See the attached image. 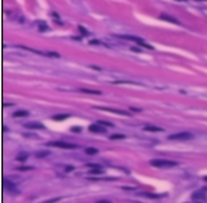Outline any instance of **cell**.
<instances>
[{"label":"cell","instance_id":"8","mask_svg":"<svg viewBox=\"0 0 207 203\" xmlns=\"http://www.w3.org/2000/svg\"><path fill=\"white\" fill-rule=\"evenodd\" d=\"M26 128L28 129H43V125L38 122H31V124H26Z\"/></svg>","mask_w":207,"mask_h":203},{"label":"cell","instance_id":"2","mask_svg":"<svg viewBox=\"0 0 207 203\" xmlns=\"http://www.w3.org/2000/svg\"><path fill=\"white\" fill-rule=\"evenodd\" d=\"M47 146H55V148H61V149H77L78 148L75 144H68V142H61V141L48 142Z\"/></svg>","mask_w":207,"mask_h":203},{"label":"cell","instance_id":"13","mask_svg":"<svg viewBox=\"0 0 207 203\" xmlns=\"http://www.w3.org/2000/svg\"><path fill=\"white\" fill-rule=\"evenodd\" d=\"M66 118H68V114H64V115H54L53 119H54V121H63V119H66Z\"/></svg>","mask_w":207,"mask_h":203},{"label":"cell","instance_id":"6","mask_svg":"<svg viewBox=\"0 0 207 203\" xmlns=\"http://www.w3.org/2000/svg\"><path fill=\"white\" fill-rule=\"evenodd\" d=\"M145 131H149V132H162V128L160 127H155V125H146L143 127Z\"/></svg>","mask_w":207,"mask_h":203},{"label":"cell","instance_id":"27","mask_svg":"<svg viewBox=\"0 0 207 203\" xmlns=\"http://www.w3.org/2000/svg\"><path fill=\"white\" fill-rule=\"evenodd\" d=\"M204 181H207V176H204Z\"/></svg>","mask_w":207,"mask_h":203},{"label":"cell","instance_id":"19","mask_svg":"<svg viewBox=\"0 0 207 203\" xmlns=\"http://www.w3.org/2000/svg\"><path fill=\"white\" fill-rule=\"evenodd\" d=\"M99 125H104V127H112V124L111 122H106V121H99Z\"/></svg>","mask_w":207,"mask_h":203},{"label":"cell","instance_id":"12","mask_svg":"<svg viewBox=\"0 0 207 203\" xmlns=\"http://www.w3.org/2000/svg\"><path fill=\"white\" fill-rule=\"evenodd\" d=\"M13 115H14V118L27 117V115H28V112H27V111H17V112H14V114H13Z\"/></svg>","mask_w":207,"mask_h":203},{"label":"cell","instance_id":"11","mask_svg":"<svg viewBox=\"0 0 207 203\" xmlns=\"http://www.w3.org/2000/svg\"><path fill=\"white\" fill-rule=\"evenodd\" d=\"M27 158H28V154H27V152H23V154H19V155H17L16 159L20 160V162H24Z\"/></svg>","mask_w":207,"mask_h":203},{"label":"cell","instance_id":"17","mask_svg":"<svg viewBox=\"0 0 207 203\" xmlns=\"http://www.w3.org/2000/svg\"><path fill=\"white\" fill-rule=\"evenodd\" d=\"M4 187H9L10 190H14V192H16V187L13 186V183H11V185H9V181H4Z\"/></svg>","mask_w":207,"mask_h":203},{"label":"cell","instance_id":"24","mask_svg":"<svg viewBox=\"0 0 207 203\" xmlns=\"http://www.w3.org/2000/svg\"><path fill=\"white\" fill-rule=\"evenodd\" d=\"M40 30L43 31V30H47V26H44V24H40Z\"/></svg>","mask_w":207,"mask_h":203},{"label":"cell","instance_id":"9","mask_svg":"<svg viewBox=\"0 0 207 203\" xmlns=\"http://www.w3.org/2000/svg\"><path fill=\"white\" fill-rule=\"evenodd\" d=\"M91 175H102L104 173V169L99 166V168H91V171H89Z\"/></svg>","mask_w":207,"mask_h":203},{"label":"cell","instance_id":"26","mask_svg":"<svg viewBox=\"0 0 207 203\" xmlns=\"http://www.w3.org/2000/svg\"><path fill=\"white\" fill-rule=\"evenodd\" d=\"M97 203H111V202H109V200H98Z\"/></svg>","mask_w":207,"mask_h":203},{"label":"cell","instance_id":"10","mask_svg":"<svg viewBox=\"0 0 207 203\" xmlns=\"http://www.w3.org/2000/svg\"><path fill=\"white\" fill-rule=\"evenodd\" d=\"M50 155V151H40V152H36V158L41 159V158H45V156Z\"/></svg>","mask_w":207,"mask_h":203},{"label":"cell","instance_id":"1","mask_svg":"<svg viewBox=\"0 0 207 203\" xmlns=\"http://www.w3.org/2000/svg\"><path fill=\"white\" fill-rule=\"evenodd\" d=\"M150 165L155 166V168H173L177 163L173 162V160H166V159H152Z\"/></svg>","mask_w":207,"mask_h":203},{"label":"cell","instance_id":"25","mask_svg":"<svg viewBox=\"0 0 207 203\" xmlns=\"http://www.w3.org/2000/svg\"><path fill=\"white\" fill-rule=\"evenodd\" d=\"M72 169H74L72 166H67V168H66V171H67V172H71V171H72Z\"/></svg>","mask_w":207,"mask_h":203},{"label":"cell","instance_id":"15","mask_svg":"<svg viewBox=\"0 0 207 203\" xmlns=\"http://www.w3.org/2000/svg\"><path fill=\"white\" fill-rule=\"evenodd\" d=\"M80 91H82V92H87V94H95V95H99V94H101V92L97 91V90H80Z\"/></svg>","mask_w":207,"mask_h":203},{"label":"cell","instance_id":"22","mask_svg":"<svg viewBox=\"0 0 207 203\" xmlns=\"http://www.w3.org/2000/svg\"><path fill=\"white\" fill-rule=\"evenodd\" d=\"M71 131H72V132H81V128H78V127H75V128H72Z\"/></svg>","mask_w":207,"mask_h":203},{"label":"cell","instance_id":"14","mask_svg":"<svg viewBox=\"0 0 207 203\" xmlns=\"http://www.w3.org/2000/svg\"><path fill=\"white\" fill-rule=\"evenodd\" d=\"M85 152H87L88 155H95V154H98V149H95V148H87Z\"/></svg>","mask_w":207,"mask_h":203},{"label":"cell","instance_id":"18","mask_svg":"<svg viewBox=\"0 0 207 203\" xmlns=\"http://www.w3.org/2000/svg\"><path fill=\"white\" fill-rule=\"evenodd\" d=\"M125 138V135H121V134H116V135H112L111 139H124Z\"/></svg>","mask_w":207,"mask_h":203},{"label":"cell","instance_id":"23","mask_svg":"<svg viewBox=\"0 0 207 203\" xmlns=\"http://www.w3.org/2000/svg\"><path fill=\"white\" fill-rule=\"evenodd\" d=\"M89 44H97V46H99L101 43H99L98 40H92V41H89Z\"/></svg>","mask_w":207,"mask_h":203},{"label":"cell","instance_id":"4","mask_svg":"<svg viewBox=\"0 0 207 203\" xmlns=\"http://www.w3.org/2000/svg\"><path fill=\"white\" fill-rule=\"evenodd\" d=\"M97 109H99V111H108V112H114V114H118V115H131V114H128L126 111H121V109H115V108L97 107Z\"/></svg>","mask_w":207,"mask_h":203},{"label":"cell","instance_id":"16","mask_svg":"<svg viewBox=\"0 0 207 203\" xmlns=\"http://www.w3.org/2000/svg\"><path fill=\"white\" fill-rule=\"evenodd\" d=\"M193 198L194 199H204L206 196H204V193H202V192H197L196 195H193Z\"/></svg>","mask_w":207,"mask_h":203},{"label":"cell","instance_id":"5","mask_svg":"<svg viewBox=\"0 0 207 203\" xmlns=\"http://www.w3.org/2000/svg\"><path fill=\"white\" fill-rule=\"evenodd\" d=\"M89 131L91 132H97V134H104L105 132V128L97 122V124H94V125H89Z\"/></svg>","mask_w":207,"mask_h":203},{"label":"cell","instance_id":"21","mask_svg":"<svg viewBox=\"0 0 207 203\" xmlns=\"http://www.w3.org/2000/svg\"><path fill=\"white\" fill-rule=\"evenodd\" d=\"M31 169H33V168H31V166H24V168H19V169H17V171H31Z\"/></svg>","mask_w":207,"mask_h":203},{"label":"cell","instance_id":"20","mask_svg":"<svg viewBox=\"0 0 207 203\" xmlns=\"http://www.w3.org/2000/svg\"><path fill=\"white\" fill-rule=\"evenodd\" d=\"M80 31L82 33V36H88V34H89V33H88L87 30H85V28H84L82 26H80Z\"/></svg>","mask_w":207,"mask_h":203},{"label":"cell","instance_id":"3","mask_svg":"<svg viewBox=\"0 0 207 203\" xmlns=\"http://www.w3.org/2000/svg\"><path fill=\"white\" fill-rule=\"evenodd\" d=\"M191 138H193V134H190V132H180V134H174L169 136V139H172V141H187Z\"/></svg>","mask_w":207,"mask_h":203},{"label":"cell","instance_id":"7","mask_svg":"<svg viewBox=\"0 0 207 203\" xmlns=\"http://www.w3.org/2000/svg\"><path fill=\"white\" fill-rule=\"evenodd\" d=\"M160 19L162 20H166V22H169V23H174V24H179V22L174 19V17L172 16H168V14H160Z\"/></svg>","mask_w":207,"mask_h":203}]
</instances>
